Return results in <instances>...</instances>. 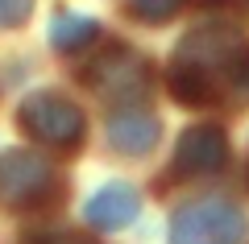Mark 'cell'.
I'll list each match as a JSON object with an SVG mask.
<instances>
[{"mask_svg": "<svg viewBox=\"0 0 249 244\" xmlns=\"http://www.w3.org/2000/svg\"><path fill=\"white\" fill-rule=\"evenodd\" d=\"M100 37V21L88 13H54L50 17V46L58 54H75Z\"/></svg>", "mask_w": 249, "mask_h": 244, "instance_id": "9", "label": "cell"}, {"mask_svg": "<svg viewBox=\"0 0 249 244\" xmlns=\"http://www.w3.org/2000/svg\"><path fill=\"white\" fill-rule=\"evenodd\" d=\"M229 162V141L220 129L212 124H199V129H187L175 145V170L178 174H212Z\"/></svg>", "mask_w": 249, "mask_h": 244, "instance_id": "6", "label": "cell"}, {"mask_svg": "<svg viewBox=\"0 0 249 244\" xmlns=\"http://www.w3.org/2000/svg\"><path fill=\"white\" fill-rule=\"evenodd\" d=\"M88 87L108 104H142V96L150 91V66L129 46H108L88 66Z\"/></svg>", "mask_w": 249, "mask_h": 244, "instance_id": "2", "label": "cell"}, {"mask_svg": "<svg viewBox=\"0 0 249 244\" xmlns=\"http://www.w3.org/2000/svg\"><path fill=\"white\" fill-rule=\"evenodd\" d=\"M17 124L34 141L54 145V149H75L83 141V112L67 96H58V91H37V96H29L21 104V112H17Z\"/></svg>", "mask_w": 249, "mask_h": 244, "instance_id": "3", "label": "cell"}, {"mask_svg": "<svg viewBox=\"0 0 249 244\" xmlns=\"http://www.w3.org/2000/svg\"><path fill=\"white\" fill-rule=\"evenodd\" d=\"M58 178H54L50 162H42L29 149H13L0 157V203L4 207H34V203L50 199Z\"/></svg>", "mask_w": 249, "mask_h": 244, "instance_id": "5", "label": "cell"}, {"mask_svg": "<svg viewBox=\"0 0 249 244\" xmlns=\"http://www.w3.org/2000/svg\"><path fill=\"white\" fill-rule=\"evenodd\" d=\"M245 42L237 29L229 25H208L196 29L178 42L175 58H170V91L183 99L187 108H204L216 99V83L232 75L241 58H245Z\"/></svg>", "mask_w": 249, "mask_h": 244, "instance_id": "1", "label": "cell"}, {"mask_svg": "<svg viewBox=\"0 0 249 244\" xmlns=\"http://www.w3.org/2000/svg\"><path fill=\"white\" fill-rule=\"evenodd\" d=\"M34 0H0V29H17L29 21Z\"/></svg>", "mask_w": 249, "mask_h": 244, "instance_id": "11", "label": "cell"}, {"mask_svg": "<svg viewBox=\"0 0 249 244\" xmlns=\"http://www.w3.org/2000/svg\"><path fill=\"white\" fill-rule=\"evenodd\" d=\"M178 4L183 0H133V17L145 21V25H162L178 13Z\"/></svg>", "mask_w": 249, "mask_h": 244, "instance_id": "10", "label": "cell"}, {"mask_svg": "<svg viewBox=\"0 0 249 244\" xmlns=\"http://www.w3.org/2000/svg\"><path fill=\"white\" fill-rule=\"evenodd\" d=\"M21 244H91V240L75 236V232H29Z\"/></svg>", "mask_w": 249, "mask_h": 244, "instance_id": "12", "label": "cell"}, {"mask_svg": "<svg viewBox=\"0 0 249 244\" xmlns=\"http://www.w3.org/2000/svg\"><path fill=\"white\" fill-rule=\"evenodd\" d=\"M137 211H142V199H137V191L129 182H104L88 199L83 215H88V224L100 228V232H116V228L133 224Z\"/></svg>", "mask_w": 249, "mask_h": 244, "instance_id": "7", "label": "cell"}, {"mask_svg": "<svg viewBox=\"0 0 249 244\" xmlns=\"http://www.w3.org/2000/svg\"><path fill=\"white\" fill-rule=\"evenodd\" d=\"M229 91H232L237 99H245V104H249V54L237 62V66H232V75H229Z\"/></svg>", "mask_w": 249, "mask_h": 244, "instance_id": "13", "label": "cell"}, {"mask_svg": "<svg viewBox=\"0 0 249 244\" xmlns=\"http://www.w3.org/2000/svg\"><path fill=\"white\" fill-rule=\"evenodd\" d=\"M158 132H162L158 116H150V112H121V116L108 120V145H112L116 153L137 157V153H145V149H154Z\"/></svg>", "mask_w": 249, "mask_h": 244, "instance_id": "8", "label": "cell"}, {"mask_svg": "<svg viewBox=\"0 0 249 244\" xmlns=\"http://www.w3.org/2000/svg\"><path fill=\"white\" fill-rule=\"evenodd\" d=\"M245 215L224 199H204L175 211L170 219V244H241Z\"/></svg>", "mask_w": 249, "mask_h": 244, "instance_id": "4", "label": "cell"}]
</instances>
